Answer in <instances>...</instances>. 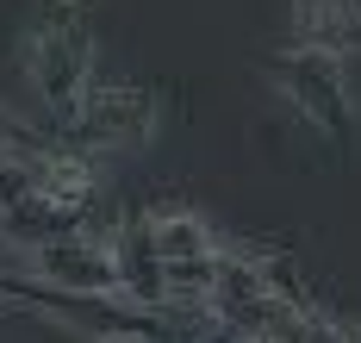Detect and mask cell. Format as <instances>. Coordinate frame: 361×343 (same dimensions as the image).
Returning a JSON list of instances; mask_svg holds the SVG:
<instances>
[{"label":"cell","mask_w":361,"mask_h":343,"mask_svg":"<svg viewBox=\"0 0 361 343\" xmlns=\"http://www.w3.org/2000/svg\"><path fill=\"white\" fill-rule=\"evenodd\" d=\"M25 188H32V169H25V162H6V156H0V219L13 212V200H19Z\"/></svg>","instance_id":"obj_9"},{"label":"cell","mask_w":361,"mask_h":343,"mask_svg":"<svg viewBox=\"0 0 361 343\" xmlns=\"http://www.w3.org/2000/svg\"><path fill=\"white\" fill-rule=\"evenodd\" d=\"M13 63L19 76L44 100L50 125L69 131L87 88L100 81L94 69V25H87V6L81 0H37V13L19 25V44H13Z\"/></svg>","instance_id":"obj_1"},{"label":"cell","mask_w":361,"mask_h":343,"mask_svg":"<svg viewBox=\"0 0 361 343\" xmlns=\"http://www.w3.org/2000/svg\"><path fill=\"white\" fill-rule=\"evenodd\" d=\"M81 6H87V0H81Z\"/></svg>","instance_id":"obj_13"},{"label":"cell","mask_w":361,"mask_h":343,"mask_svg":"<svg viewBox=\"0 0 361 343\" xmlns=\"http://www.w3.org/2000/svg\"><path fill=\"white\" fill-rule=\"evenodd\" d=\"M69 231H87V212H75L63 200H50L44 188H25L13 200V212L0 219V243H13V250H44V243H56V237H69Z\"/></svg>","instance_id":"obj_7"},{"label":"cell","mask_w":361,"mask_h":343,"mask_svg":"<svg viewBox=\"0 0 361 343\" xmlns=\"http://www.w3.org/2000/svg\"><path fill=\"white\" fill-rule=\"evenodd\" d=\"M262 76H268V88H274V100H281L312 138H324L336 156L355 150L361 107H355V88H349V63H343V56L281 38L268 56H262Z\"/></svg>","instance_id":"obj_2"},{"label":"cell","mask_w":361,"mask_h":343,"mask_svg":"<svg viewBox=\"0 0 361 343\" xmlns=\"http://www.w3.org/2000/svg\"><path fill=\"white\" fill-rule=\"evenodd\" d=\"M106 343H156V337H106Z\"/></svg>","instance_id":"obj_11"},{"label":"cell","mask_w":361,"mask_h":343,"mask_svg":"<svg viewBox=\"0 0 361 343\" xmlns=\"http://www.w3.org/2000/svg\"><path fill=\"white\" fill-rule=\"evenodd\" d=\"M287 38L355 63L361 56V0H293L287 6Z\"/></svg>","instance_id":"obj_6"},{"label":"cell","mask_w":361,"mask_h":343,"mask_svg":"<svg viewBox=\"0 0 361 343\" xmlns=\"http://www.w3.org/2000/svg\"><path fill=\"white\" fill-rule=\"evenodd\" d=\"M25 263H32V275L44 287H63V294H118V250L100 231H69V237L32 250Z\"/></svg>","instance_id":"obj_5"},{"label":"cell","mask_w":361,"mask_h":343,"mask_svg":"<svg viewBox=\"0 0 361 343\" xmlns=\"http://www.w3.org/2000/svg\"><path fill=\"white\" fill-rule=\"evenodd\" d=\"M193 343H237V331H224V325H212V331H200Z\"/></svg>","instance_id":"obj_10"},{"label":"cell","mask_w":361,"mask_h":343,"mask_svg":"<svg viewBox=\"0 0 361 343\" xmlns=\"http://www.w3.org/2000/svg\"><path fill=\"white\" fill-rule=\"evenodd\" d=\"M144 225H149V243H156L162 268H169V306L212 318L206 306H212L218 263H224V231H218L206 212L180 206V200H149Z\"/></svg>","instance_id":"obj_3"},{"label":"cell","mask_w":361,"mask_h":343,"mask_svg":"<svg viewBox=\"0 0 361 343\" xmlns=\"http://www.w3.org/2000/svg\"><path fill=\"white\" fill-rule=\"evenodd\" d=\"M162 131V107H156V94H149L144 81H125V76H100L87 88V100H81V113H75L69 138L81 150H144L149 138Z\"/></svg>","instance_id":"obj_4"},{"label":"cell","mask_w":361,"mask_h":343,"mask_svg":"<svg viewBox=\"0 0 361 343\" xmlns=\"http://www.w3.org/2000/svg\"><path fill=\"white\" fill-rule=\"evenodd\" d=\"M63 138H69L63 125H37V119H25L19 107H6V100H0V156H6V162H25V169H37L44 156L63 144Z\"/></svg>","instance_id":"obj_8"},{"label":"cell","mask_w":361,"mask_h":343,"mask_svg":"<svg viewBox=\"0 0 361 343\" xmlns=\"http://www.w3.org/2000/svg\"><path fill=\"white\" fill-rule=\"evenodd\" d=\"M0 312H6V294H0Z\"/></svg>","instance_id":"obj_12"}]
</instances>
